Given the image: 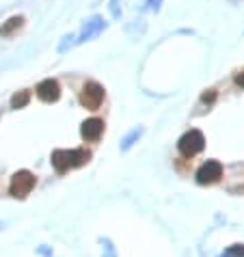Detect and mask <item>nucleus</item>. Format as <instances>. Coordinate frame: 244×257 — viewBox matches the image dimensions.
Here are the masks:
<instances>
[{"label":"nucleus","instance_id":"1","mask_svg":"<svg viewBox=\"0 0 244 257\" xmlns=\"http://www.w3.org/2000/svg\"><path fill=\"white\" fill-rule=\"evenodd\" d=\"M203 147H205V137H203V134H201L199 130H190V132H186L184 137L179 139V143H177L179 154L186 156V158H192V156L199 154Z\"/></svg>","mask_w":244,"mask_h":257},{"label":"nucleus","instance_id":"2","mask_svg":"<svg viewBox=\"0 0 244 257\" xmlns=\"http://www.w3.org/2000/svg\"><path fill=\"white\" fill-rule=\"evenodd\" d=\"M33 188H35V175L31 171H18V173L11 177L9 192L16 199H24Z\"/></svg>","mask_w":244,"mask_h":257},{"label":"nucleus","instance_id":"3","mask_svg":"<svg viewBox=\"0 0 244 257\" xmlns=\"http://www.w3.org/2000/svg\"><path fill=\"white\" fill-rule=\"evenodd\" d=\"M80 102H82L84 108L97 110L104 102V87L97 84V82H87L80 91Z\"/></svg>","mask_w":244,"mask_h":257},{"label":"nucleus","instance_id":"4","mask_svg":"<svg viewBox=\"0 0 244 257\" xmlns=\"http://www.w3.org/2000/svg\"><path fill=\"white\" fill-rule=\"evenodd\" d=\"M222 177V164L216 160H207L205 164H201V169L197 171V182L199 184H214Z\"/></svg>","mask_w":244,"mask_h":257},{"label":"nucleus","instance_id":"5","mask_svg":"<svg viewBox=\"0 0 244 257\" xmlns=\"http://www.w3.org/2000/svg\"><path fill=\"white\" fill-rule=\"evenodd\" d=\"M80 134H82V139L89 143L99 141V137L104 134V121L102 119H87L80 127Z\"/></svg>","mask_w":244,"mask_h":257},{"label":"nucleus","instance_id":"6","mask_svg":"<svg viewBox=\"0 0 244 257\" xmlns=\"http://www.w3.org/2000/svg\"><path fill=\"white\" fill-rule=\"evenodd\" d=\"M61 95V89H59V82L52 80V78H48V80H44L37 87V97L41 99V102H56Z\"/></svg>","mask_w":244,"mask_h":257},{"label":"nucleus","instance_id":"7","mask_svg":"<svg viewBox=\"0 0 244 257\" xmlns=\"http://www.w3.org/2000/svg\"><path fill=\"white\" fill-rule=\"evenodd\" d=\"M52 164L59 173H65L67 169H71V149H56L52 154Z\"/></svg>","mask_w":244,"mask_h":257},{"label":"nucleus","instance_id":"8","mask_svg":"<svg viewBox=\"0 0 244 257\" xmlns=\"http://www.w3.org/2000/svg\"><path fill=\"white\" fill-rule=\"evenodd\" d=\"M91 158V154L87 149H71V167H82Z\"/></svg>","mask_w":244,"mask_h":257},{"label":"nucleus","instance_id":"9","mask_svg":"<svg viewBox=\"0 0 244 257\" xmlns=\"http://www.w3.org/2000/svg\"><path fill=\"white\" fill-rule=\"evenodd\" d=\"M28 99H31V93H28V91H20L18 95H13L11 106L13 108H24V106L28 104Z\"/></svg>","mask_w":244,"mask_h":257},{"label":"nucleus","instance_id":"10","mask_svg":"<svg viewBox=\"0 0 244 257\" xmlns=\"http://www.w3.org/2000/svg\"><path fill=\"white\" fill-rule=\"evenodd\" d=\"M22 26V18H11L5 26H0V35H11L16 28Z\"/></svg>","mask_w":244,"mask_h":257},{"label":"nucleus","instance_id":"11","mask_svg":"<svg viewBox=\"0 0 244 257\" xmlns=\"http://www.w3.org/2000/svg\"><path fill=\"white\" fill-rule=\"evenodd\" d=\"M227 257H244V244H235L233 248H229Z\"/></svg>","mask_w":244,"mask_h":257},{"label":"nucleus","instance_id":"12","mask_svg":"<svg viewBox=\"0 0 244 257\" xmlns=\"http://www.w3.org/2000/svg\"><path fill=\"white\" fill-rule=\"evenodd\" d=\"M235 84H238V87H244V71L235 74Z\"/></svg>","mask_w":244,"mask_h":257},{"label":"nucleus","instance_id":"13","mask_svg":"<svg viewBox=\"0 0 244 257\" xmlns=\"http://www.w3.org/2000/svg\"><path fill=\"white\" fill-rule=\"evenodd\" d=\"M212 99H214V93H205L203 95V102H212Z\"/></svg>","mask_w":244,"mask_h":257}]
</instances>
